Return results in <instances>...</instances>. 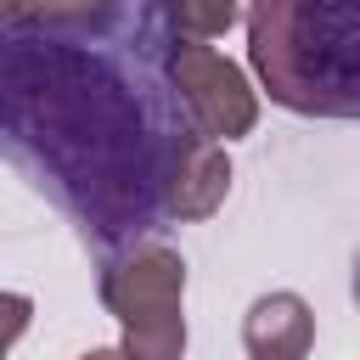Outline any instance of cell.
I'll return each mask as SVG.
<instances>
[{
    "label": "cell",
    "instance_id": "obj_1",
    "mask_svg": "<svg viewBox=\"0 0 360 360\" xmlns=\"http://www.w3.org/2000/svg\"><path fill=\"white\" fill-rule=\"evenodd\" d=\"M169 39L158 0L0 28V158L101 248L163 219V180L191 135L163 79Z\"/></svg>",
    "mask_w": 360,
    "mask_h": 360
},
{
    "label": "cell",
    "instance_id": "obj_2",
    "mask_svg": "<svg viewBox=\"0 0 360 360\" xmlns=\"http://www.w3.org/2000/svg\"><path fill=\"white\" fill-rule=\"evenodd\" d=\"M248 62L298 118H360V0H253Z\"/></svg>",
    "mask_w": 360,
    "mask_h": 360
},
{
    "label": "cell",
    "instance_id": "obj_3",
    "mask_svg": "<svg viewBox=\"0 0 360 360\" xmlns=\"http://www.w3.org/2000/svg\"><path fill=\"white\" fill-rule=\"evenodd\" d=\"M101 304L124 326V360H180L186 354V259L158 236H129L101 259Z\"/></svg>",
    "mask_w": 360,
    "mask_h": 360
},
{
    "label": "cell",
    "instance_id": "obj_4",
    "mask_svg": "<svg viewBox=\"0 0 360 360\" xmlns=\"http://www.w3.org/2000/svg\"><path fill=\"white\" fill-rule=\"evenodd\" d=\"M163 79H169L180 112L191 118V129H202L219 146L259 124V96L248 84V73L231 56H219L208 39H169Z\"/></svg>",
    "mask_w": 360,
    "mask_h": 360
},
{
    "label": "cell",
    "instance_id": "obj_5",
    "mask_svg": "<svg viewBox=\"0 0 360 360\" xmlns=\"http://www.w3.org/2000/svg\"><path fill=\"white\" fill-rule=\"evenodd\" d=\"M231 191V158L219 141H208L202 129H191L169 163L163 180V219H208Z\"/></svg>",
    "mask_w": 360,
    "mask_h": 360
},
{
    "label": "cell",
    "instance_id": "obj_6",
    "mask_svg": "<svg viewBox=\"0 0 360 360\" xmlns=\"http://www.w3.org/2000/svg\"><path fill=\"white\" fill-rule=\"evenodd\" d=\"M248 360H304L315 349V315L298 292H264L242 315Z\"/></svg>",
    "mask_w": 360,
    "mask_h": 360
},
{
    "label": "cell",
    "instance_id": "obj_7",
    "mask_svg": "<svg viewBox=\"0 0 360 360\" xmlns=\"http://www.w3.org/2000/svg\"><path fill=\"white\" fill-rule=\"evenodd\" d=\"M248 0H158V17L174 39H219L236 28Z\"/></svg>",
    "mask_w": 360,
    "mask_h": 360
},
{
    "label": "cell",
    "instance_id": "obj_8",
    "mask_svg": "<svg viewBox=\"0 0 360 360\" xmlns=\"http://www.w3.org/2000/svg\"><path fill=\"white\" fill-rule=\"evenodd\" d=\"M28 321H34V304H28L22 292H0V360H6L11 343L28 332Z\"/></svg>",
    "mask_w": 360,
    "mask_h": 360
},
{
    "label": "cell",
    "instance_id": "obj_9",
    "mask_svg": "<svg viewBox=\"0 0 360 360\" xmlns=\"http://www.w3.org/2000/svg\"><path fill=\"white\" fill-rule=\"evenodd\" d=\"M112 0H34L28 11H39V17H101Z\"/></svg>",
    "mask_w": 360,
    "mask_h": 360
},
{
    "label": "cell",
    "instance_id": "obj_10",
    "mask_svg": "<svg viewBox=\"0 0 360 360\" xmlns=\"http://www.w3.org/2000/svg\"><path fill=\"white\" fill-rule=\"evenodd\" d=\"M28 6H34V0H0V28L17 22V17H28Z\"/></svg>",
    "mask_w": 360,
    "mask_h": 360
},
{
    "label": "cell",
    "instance_id": "obj_11",
    "mask_svg": "<svg viewBox=\"0 0 360 360\" xmlns=\"http://www.w3.org/2000/svg\"><path fill=\"white\" fill-rule=\"evenodd\" d=\"M79 360H124V349H84Z\"/></svg>",
    "mask_w": 360,
    "mask_h": 360
},
{
    "label": "cell",
    "instance_id": "obj_12",
    "mask_svg": "<svg viewBox=\"0 0 360 360\" xmlns=\"http://www.w3.org/2000/svg\"><path fill=\"white\" fill-rule=\"evenodd\" d=\"M354 304H360V253H354Z\"/></svg>",
    "mask_w": 360,
    "mask_h": 360
}]
</instances>
